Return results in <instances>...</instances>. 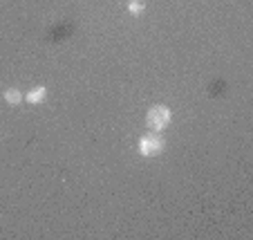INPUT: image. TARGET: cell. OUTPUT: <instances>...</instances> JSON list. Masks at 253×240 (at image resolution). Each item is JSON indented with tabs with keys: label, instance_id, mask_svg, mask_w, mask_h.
Listing matches in <instances>:
<instances>
[{
	"label": "cell",
	"instance_id": "cell-1",
	"mask_svg": "<svg viewBox=\"0 0 253 240\" xmlns=\"http://www.w3.org/2000/svg\"><path fill=\"white\" fill-rule=\"evenodd\" d=\"M139 153L144 157H159L161 153L166 151V142L164 137H159L157 132H148V135H142L139 137V144H137Z\"/></svg>",
	"mask_w": 253,
	"mask_h": 240
},
{
	"label": "cell",
	"instance_id": "cell-2",
	"mask_svg": "<svg viewBox=\"0 0 253 240\" xmlns=\"http://www.w3.org/2000/svg\"><path fill=\"white\" fill-rule=\"evenodd\" d=\"M171 121H173V113H171L168 106H152V108L148 110V115H146V123L155 132L166 130V128L171 126Z\"/></svg>",
	"mask_w": 253,
	"mask_h": 240
},
{
	"label": "cell",
	"instance_id": "cell-3",
	"mask_svg": "<svg viewBox=\"0 0 253 240\" xmlns=\"http://www.w3.org/2000/svg\"><path fill=\"white\" fill-rule=\"evenodd\" d=\"M45 97H47V88H43V85H38V88H32L30 92H27V103H32V106H36V103H43Z\"/></svg>",
	"mask_w": 253,
	"mask_h": 240
},
{
	"label": "cell",
	"instance_id": "cell-4",
	"mask_svg": "<svg viewBox=\"0 0 253 240\" xmlns=\"http://www.w3.org/2000/svg\"><path fill=\"white\" fill-rule=\"evenodd\" d=\"M23 92H20L18 88H9V90H5V101L9 103V106H20L23 103Z\"/></svg>",
	"mask_w": 253,
	"mask_h": 240
},
{
	"label": "cell",
	"instance_id": "cell-5",
	"mask_svg": "<svg viewBox=\"0 0 253 240\" xmlns=\"http://www.w3.org/2000/svg\"><path fill=\"white\" fill-rule=\"evenodd\" d=\"M144 11V2L142 0H128V14L139 16Z\"/></svg>",
	"mask_w": 253,
	"mask_h": 240
}]
</instances>
